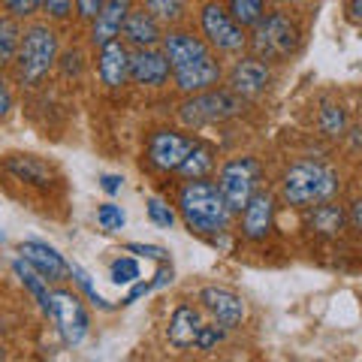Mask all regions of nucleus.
<instances>
[{
  "label": "nucleus",
  "instance_id": "nucleus-19",
  "mask_svg": "<svg viewBox=\"0 0 362 362\" xmlns=\"http://www.w3.org/2000/svg\"><path fill=\"white\" fill-rule=\"evenodd\" d=\"M199 329H202L199 311L190 308V305H178V308L173 311V320H169V344L178 347V350L194 347Z\"/></svg>",
  "mask_w": 362,
  "mask_h": 362
},
{
  "label": "nucleus",
  "instance_id": "nucleus-14",
  "mask_svg": "<svg viewBox=\"0 0 362 362\" xmlns=\"http://www.w3.org/2000/svg\"><path fill=\"white\" fill-rule=\"evenodd\" d=\"M18 254L25 263H30L37 269L45 281H66V275H70V263H66L54 247L42 245V242H21Z\"/></svg>",
  "mask_w": 362,
  "mask_h": 362
},
{
  "label": "nucleus",
  "instance_id": "nucleus-22",
  "mask_svg": "<svg viewBox=\"0 0 362 362\" xmlns=\"http://www.w3.org/2000/svg\"><path fill=\"white\" fill-rule=\"evenodd\" d=\"M311 226L317 233H323V235H335V233H341V226H344V211L338 209V206H329V199L326 202H317V206H311Z\"/></svg>",
  "mask_w": 362,
  "mask_h": 362
},
{
  "label": "nucleus",
  "instance_id": "nucleus-9",
  "mask_svg": "<svg viewBox=\"0 0 362 362\" xmlns=\"http://www.w3.org/2000/svg\"><path fill=\"white\" fill-rule=\"evenodd\" d=\"M52 317H54V323H58L64 341L70 347L85 341V335H88V311H85V305H82V299H78L76 293L54 290L52 293Z\"/></svg>",
  "mask_w": 362,
  "mask_h": 362
},
{
  "label": "nucleus",
  "instance_id": "nucleus-5",
  "mask_svg": "<svg viewBox=\"0 0 362 362\" xmlns=\"http://www.w3.org/2000/svg\"><path fill=\"white\" fill-rule=\"evenodd\" d=\"M251 45L263 61H287L299 49V28L284 13H269L254 25Z\"/></svg>",
  "mask_w": 362,
  "mask_h": 362
},
{
  "label": "nucleus",
  "instance_id": "nucleus-3",
  "mask_svg": "<svg viewBox=\"0 0 362 362\" xmlns=\"http://www.w3.org/2000/svg\"><path fill=\"white\" fill-rule=\"evenodd\" d=\"M281 194L290 206L311 209L317 202H326L338 194V175L323 163H296L284 173Z\"/></svg>",
  "mask_w": 362,
  "mask_h": 362
},
{
  "label": "nucleus",
  "instance_id": "nucleus-1",
  "mask_svg": "<svg viewBox=\"0 0 362 362\" xmlns=\"http://www.w3.org/2000/svg\"><path fill=\"white\" fill-rule=\"evenodd\" d=\"M160 42H163L166 61L173 66V78L178 90L197 94V90H209L211 85H218L221 64L214 61L206 40H199L187 30H169L163 33Z\"/></svg>",
  "mask_w": 362,
  "mask_h": 362
},
{
  "label": "nucleus",
  "instance_id": "nucleus-6",
  "mask_svg": "<svg viewBox=\"0 0 362 362\" xmlns=\"http://www.w3.org/2000/svg\"><path fill=\"white\" fill-rule=\"evenodd\" d=\"M257 181H259V163L254 157H239V160L226 163L218 175V190L226 202V209L233 214L242 211L247 206V199L254 197Z\"/></svg>",
  "mask_w": 362,
  "mask_h": 362
},
{
  "label": "nucleus",
  "instance_id": "nucleus-4",
  "mask_svg": "<svg viewBox=\"0 0 362 362\" xmlns=\"http://www.w3.org/2000/svg\"><path fill=\"white\" fill-rule=\"evenodd\" d=\"M58 61V33L49 25H33L28 28L25 40L18 45V76L25 85H37L42 76Z\"/></svg>",
  "mask_w": 362,
  "mask_h": 362
},
{
  "label": "nucleus",
  "instance_id": "nucleus-37",
  "mask_svg": "<svg viewBox=\"0 0 362 362\" xmlns=\"http://www.w3.org/2000/svg\"><path fill=\"white\" fill-rule=\"evenodd\" d=\"M9 106H13V97H9V88H6V82L0 78V118L9 112Z\"/></svg>",
  "mask_w": 362,
  "mask_h": 362
},
{
  "label": "nucleus",
  "instance_id": "nucleus-10",
  "mask_svg": "<svg viewBox=\"0 0 362 362\" xmlns=\"http://www.w3.org/2000/svg\"><path fill=\"white\" fill-rule=\"evenodd\" d=\"M194 145H197V139H190V136H181L173 130H157L148 139V160H151V166L163 169V173H175Z\"/></svg>",
  "mask_w": 362,
  "mask_h": 362
},
{
  "label": "nucleus",
  "instance_id": "nucleus-34",
  "mask_svg": "<svg viewBox=\"0 0 362 362\" xmlns=\"http://www.w3.org/2000/svg\"><path fill=\"white\" fill-rule=\"evenodd\" d=\"M40 6L52 18H66L70 16V9H73V0H40Z\"/></svg>",
  "mask_w": 362,
  "mask_h": 362
},
{
  "label": "nucleus",
  "instance_id": "nucleus-18",
  "mask_svg": "<svg viewBox=\"0 0 362 362\" xmlns=\"http://www.w3.org/2000/svg\"><path fill=\"white\" fill-rule=\"evenodd\" d=\"M127 13H130V0H103L100 13L94 16V30H90L94 45L115 40L121 33V25H124V18H127Z\"/></svg>",
  "mask_w": 362,
  "mask_h": 362
},
{
  "label": "nucleus",
  "instance_id": "nucleus-20",
  "mask_svg": "<svg viewBox=\"0 0 362 362\" xmlns=\"http://www.w3.org/2000/svg\"><path fill=\"white\" fill-rule=\"evenodd\" d=\"M13 269H16V275H18L21 284L28 287V293H30L33 299H37L40 308L52 317V293H49V281H45V278H42L40 272L33 269L30 263H25V259H16Z\"/></svg>",
  "mask_w": 362,
  "mask_h": 362
},
{
  "label": "nucleus",
  "instance_id": "nucleus-13",
  "mask_svg": "<svg viewBox=\"0 0 362 362\" xmlns=\"http://www.w3.org/2000/svg\"><path fill=\"white\" fill-rule=\"evenodd\" d=\"M199 302H202V308L214 317V323H221L223 329H233V326H239L245 320V302L235 296L233 290L206 287L199 293Z\"/></svg>",
  "mask_w": 362,
  "mask_h": 362
},
{
  "label": "nucleus",
  "instance_id": "nucleus-2",
  "mask_svg": "<svg viewBox=\"0 0 362 362\" xmlns=\"http://www.w3.org/2000/svg\"><path fill=\"white\" fill-rule=\"evenodd\" d=\"M178 214L185 226L197 235H221L230 223V209L221 197L218 185L206 178H187L178 194Z\"/></svg>",
  "mask_w": 362,
  "mask_h": 362
},
{
  "label": "nucleus",
  "instance_id": "nucleus-25",
  "mask_svg": "<svg viewBox=\"0 0 362 362\" xmlns=\"http://www.w3.org/2000/svg\"><path fill=\"white\" fill-rule=\"evenodd\" d=\"M242 28H254L259 18L266 16V0H230V9H226Z\"/></svg>",
  "mask_w": 362,
  "mask_h": 362
},
{
  "label": "nucleus",
  "instance_id": "nucleus-41",
  "mask_svg": "<svg viewBox=\"0 0 362 362\" xmlns=\"http://www.w3.org/2000/svg\"><path fill=\"white\" fill-rule=\"evenodd\" d=\"M169 281H173V269H160L157 272V278H154V287H163V284H169Z\"/></svg>",
  "mask_w": 362,
  "mask_h": 362
},
{
  "label": "nucleus",
  "instance_id": "nucleus-42",
  "mask_svg": "<svg viewBox=\"0 0 362 362\" xmlns=\"http://www.w3.org/2000/svg\"><path fill=\"white\" fill-rule=\"evenodd\" d=\"M354 223L362 230V199H359V202H354Z\"/></svg>",
  "mask_w": 362,
  "mask_h": 362
},
{
  "label": "nucleus",
  "instance_id": "nucleus-29",
  "mask_svg": "<svg viewBox=\"0 0 362 362\" xmlns=\"http://www.w3.org/2000/svg\"><path fill=\"white\" fill-rule=\"evenodd\" d=\"M109 275H112V281H115V284H133V281L139 278V263H136L133 257H121V259H115V263H112Z\"/></svg>",
  "mask_w": 362,
  "mask_h": 362
},
{
  "label": "nucleus",
  "instance_id": "nucleus-38",
  "mask_svg": "<svg viewBox=\"0 0 362 362\" xmlns=\"http://www.w3.org/2000/svg\"><path fill=\"white\" fill-rule=\"evenodd\" d=\"M148 290H154V281H148V284H136L133 290H130V296L127 299H124V302H136V299H139V296H145V293H148Z\"/></svg>",
  "mask_w": 362,
  "mask_h": 362
},
{
  "label": "nucleus",
  "instance_id": "nucleus-26",
  "mask_svg": "<svg viewBox=\"0 0 362 362\" xmlns=\"http://www.w3.org/2000/svg\"><path fill=\"white\" fill-rule=\"evenodd\" d=\"M145 9L157 21H178L185 13V0H145Z\"/></svg>",
  "mask_w": 362,
  "mask_h": 362
},
{
  "label": "nucleus",
  "instance_id": "nucleus-16",
  "mask_svg": "<svg viewBox=\"0 0 362 362\" xmlns=\"http://www.w3.org/2000/svg\"><path fill=\"white\" fill-rule=\"evenodd\" d=\"M97 73L103 78V85H109V88H121L130 78V52L118 37L100 45Z\"/></svg>",
  "mask_w": 362,
  "mask_h": 362
},
{
  "label": "nucleus",
  "instance_id": "nucleus-40",
  "mask_svg": "<svg viewBox=\"0 0 362 362\" xmlns=\"http://www.w3.org/2000/svg\"><path fill=\"white\" fill-rule=\"evenodd\" d=\"M347 13L354 21H362V0H347Z\"/></svg>",
  "mask_w": 362,
  "mask_h": 362
},
{
  "label": "nucleus",
  "instance_id": "nucleus-7",
  "mask_svg": "<svg viewBox=\"0 0 362 362\" xmlns=\"http://www.w3.org/2000/svg\"><path fill=\"white\" fill-rule=\"evenodd\" d=\"M239 112V97L233 90H197L187 103H181L178 115L185 127H202V124H218Z\"/></svg>",
  "mask_w": 362,
  "mask_h": 362
},
{
  "label": "nucleus",
  "instance_id": "nucleus-21",
  "mask_svg": "<svg viewBox=\"0 0 362 362\" xmlns=\"http://www.w3.org/2000/svg\"><path fill=\"white\" fill-rule=\"evenodd\" d=\"M211 166H214V151L209 148V145L197 142L194 148H190V154L181 160V166L175 169V173H181L185 178H206L211 173Z\"/></svg>",
  "mask_w": 362,
  "mask_h": 362
},
{
  "label": "nucleus",
  "instance_id": "nucleus-43",
  "mask_svg": "<svg viewBox=\"0 0 362 362\" xmlns=\"http://www.w3.org/2000/svg\"><path fill=\"white\" fill-rule=\"evenodd\" d=\"M0 359H4V347H0Z\"/></svg>",
  "mask_w": 362,
  "mask_h": 362
},
{
  "label": "nucleus",
  "instance_id": "nucleus-39",
  "mask_svg": "<svg viewBox=\"0 0 362 362\" xmlns=\"http://www.w3.org/2000/svg\"><path fill=\"white\" fill-rule=\"evenodd\" d=\"M100 181H103V190H106V194H118V190H121V178H118V175H103Z\"/></svg>",
  "mask_w": 362,
  "mask_h": 362
},
{
  "label": "nucleus",
  "instance_id": "nucleus-8",
  "mask_svg": "<svg viewBox=\"0 0 362 362\" xmlns=\"http://www.w3.org/2000/svg\"><path fill=\"white\" fill-rule=\"evenodd\" d=\"M199 25H202V33H206L209 45H214L218 52H242L247 45V37H245V28L235 21L221 4H206L199 13Z\"/></svg>",
  "mask_w": 362,
  "mask_h": 362
},
{
  "label": "nucleus",
  "instance_id": "nucleus-12",
  "mask_svg": "<svg viewBox=\"0 0 362 362\" xmlns=\"http://www.w3.org/2000/svg\"><path fill=\"white\" fill-rule=\"evenodd\" d=\"M173 66H169L166 54L157 49H136L130 54V78L136 85H148V88H160L169 82Z\"/></svg>",
  "mask_w": 362,
  "mask_h": 362
},
{
  "label": "nucleus",
  "instance_id": "nucleus-23",
  "mask_svg": "<svg viewBox=\"0 0 362 362\" xmlns=\"http://www.w3.org/2000/svg\"><path fill=\"white\" fill-rule=\"evenodd\" d=\"M18 178H25V181H33V185H49V166L40 163L37 157H30V154H18L13 157V160L6 163Z\"/></svg>",
  "mask_w": 362,
  "mask_h": 362
},
{
  "label": "nucleus",
  "instance_id": "nucleus-30",
  "mask_svg": "<svg viewBox=\"0 0 362 362\" xmlns=\"http://www.w3.org/2000/svg\"><path fill=\"white\" fill-rule=\"evenodd\" d=\"M70 275L76 278V284H78V287H82V290L88 293V299H90V302H94V305H100V308H106V311L112 308V305H109V302H106V299H103V296H100V293H97V287H94V284H90L88 272H85L82 266H78V263H70Z\"/></svg>",
  "mask_w": 362,
  "mask_h": 362
},
{
  "label": "nucleus",
  "instance_id": "nucleus-28",
  "mask_svg": "<svg viewBox=\"0 0 362 362\" xmlns=\"http://www.w3.org/2000/svg\"><path fill=\"white\" fill-rule=\"evenodd\" d=\"M344 124H347V118H344V109L341 106H326L320 112V130L326 136H341L344 133Z\"/></svg>",
  "mask_w": 362,
  "mask_h": 362
},
{
  "label": "nucleus",
  "instance_id": "nucleus-24",
  "mask_svg": "<svg viewBox=\"0 0 362 362\" xmlns=\"http://www.w3.org/2000/svg\"><path fill=\"white\" fill-rule=\"evenodd\" d=\"M21 30L16 18H0V66H6L18 54Z\"/></svg>",
  "mask_w": 362,
  "mask_h": 362
},
{
  "label": "nucleus",
  "instance_id": "nucleus-33",
  "mask_svg": "<svg viewBox=\"0 0 362 362\" xmlns=\"http://www.w3.org/2000/svg\"><path fill=\"white\" fill-rule=\"evenodd\" d=\"M4 6L9 9L13 18H28L40 9V0H4Z\"/></svg>",
  "mask_w": 362,
  "mask_h": 362
},
{
  "label": "nucleus",
  "instance_id": "nucleus-31",
  "mask_svg": "<svg viewBox=\"0 0 362 362\" xmlns=\"http://www.w3.org/2000/svg\"><path fill=\"white\" fill-rule=\"evenodd\" d=\"M148 218L154 226H160V230H173V223H175V211L166 206L163 199H148Z\"/></svg>",
  "mask_w": 362,
  "mask_h": 362
},
{
  "label": "nucleus",
  "instance_id": "nucleus-11",
  "mask_svg": "<svg viewBox=\"0 0 362 362\" xmlns=\"http://www.w3.org/2000/svg\"><path fill=\"white\" fill-rule=\"evenodd\" d=\"M275 223V197L269 190H254V197L247 199V206L242 209V233L251 242H263L272 233Z\"/></svg>",
  "mask_w": 362,
  "mask_h": 362
},
{
  "label": "nucleus",
  "instance_id": "nucleus-36",
  "mask_svg": "<svg viewBox=\"0 0 362 362\" xmlns=\"http://www.w3.org/2000/svg\"><path fill=\"white\" fill-rule=\"evenodd\" d=\"M100 6H103V0H76V9L82 18H94L100 13Z\"/></svg>",
  "mask_w": 362,
  "mask_h": 362
},
{
  "label": "nucleus",
  "instance_id": "nucleus-15",
  "mask_svg": "<svg viewBox=\"0 0 362 362\" xmlns=\"http://www.w3.org/2000/svg\"><path fill=\"white\" fill-rule=\"evenodd\" d=\"M269 66L263 64V58H242L235 61V66L230 70V90L235 97H257L263 94L269 85Z\"/></svg>",
  "mask_w": 362,
  "mask_h": 362
},
{
  "label": "nucleus",
  "instance_id": "nucleus-27",
  "mask_svg": "<svg viewBox=\"0 0 362 362\" xmlns=\"http://www.w3.org/2000/svg\"><path fill=\"white\" fill-rule=\"evenodd\" d=\"M97 223L103 226L106 233H118V230H124V223H127V214H124L121 206H115V202H106V206L97 209Z\"/></svg>",
  "mask_w": 362,
  "mask_h": 362
},
{
  "label": "nucleus",
  "instance_id": "nucleus-35",
  "mask_svg": "<svg viewBox=\"0 0 362 362\" xmlns=\"http://www.w3.org/2000/svg\"><path fill=\"white\" fill-rule=\"evenodd\" d=\"M127 251L133 254H142V257H151V259H166V251L163 247H157V245H127Z\"/></svg>",
  "mask_w": 362,
  "mask_h": 362
},
{
  "label": "nucleus",
  "instance_id": "nucleus-17",
  "mask_svg": "<svg viewBox=\"0 0 362 362\" xmlns=\"http://www.w3.org/2000/svg\"><path fill=\"white\" fill-rule=\"evenodd\" d=\"M121 33L133 49H154V45L163 40L160 25H157V18L148 13V9H130L127 18H124V25H121Z\"/></svg>",
  "mask_w": 362,
  "mask_h": 362
},
{
  "label": "nucleus",
  "instance_id": "nucleus-32",
  "mask_svg": "<svg viewBox=\"0 0 362 362\" xmlns=\"http://www.w3.org/2000/svg\"><path fill=\"white\" fill-rule=\"evenodd\" d=\"M223 335H226V329H223L221 323H211V326L202 323V329H199V335H197V347H199V350H211L218 341H223Z\"/></svg>",
  "mask_w": 362,
  "mask_h": 362
}]
</instances>
